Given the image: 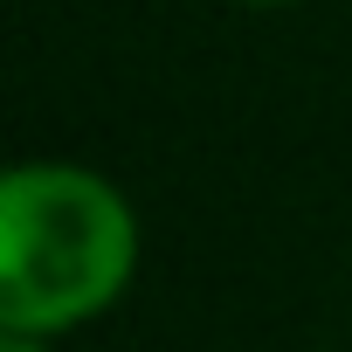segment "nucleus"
<instances>
[{"mask_svg":"<svg viewBox=\"0 0 352 352\" xmlns=\"http://www.w3.org/2000/svg\"><path fill=\"white\" fill-rule=\"evenodd\" d=\"M138 263V201L104 166L14 159L0 173V331L69 345L131 297Z\"/></svg>","mask_w":352,"mask_h":352,"instance_id":"nucleus-1","label":"nucleus"},{"mask_svg":"<svg viewBox=\"0 0 352 352\" xmlns=\"http://www.w3.org/2000/svg\"><path fill=\"white\" fill-rule=\"evenodd\" d=\"M0 352H63V338H35V331H0Z\"/></svg>","mask_w":352,"mask_h":352,"instance_id":"nucleus-2","label":"nucleus"},{"mask_svg":"<svg viewBox=\"0 0 352 352\" xmlns=\"http://www.w3.org/2000/svg\"><path fill=\"white\" fill-rule=\"evenodd\" d=\"M228 8H256V14H283V8H304V0H228Z\"/></svg>","mask_w":352,"mask_h":352,"instance_id":"nucleus-3","label":"nucleus"}]
</instances>
